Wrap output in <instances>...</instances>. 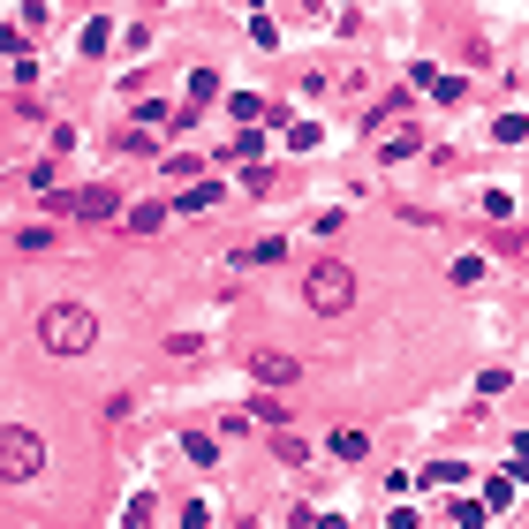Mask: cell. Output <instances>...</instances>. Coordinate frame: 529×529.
<instances>
[{
    "label": "cell",
    "mask_w": 529,
    "mask_h": 529,
    "mask_svg": "<svg viewBox=\"0 0 529 529\" xmlns=\"http://www.w3.org/2000/svg\"><path fill=\"white\" fill-rule=\"evenodd\" d=\"M235 265H280V242H250V250H235Z\"/></svg>",
    "instance_id": "12"
},
{
    "label": "cell",
    "mask_w": 529,
    "mask_h": 529,
    "mask_svg": "<svg viewBox=\"0 0 529 529\" xmlns=\"http://www.w3.org/2000/svg\"><path fill=\"white\" fill-rule=\"evenodd\" d=\"M182 529H212V514L197 507V499H189V507H182Z\"/></svg>",
    "instance_id": "17"
},
{
    "label": "cell",
    "mask_w": 529,
    "mask_h": 529,
    "mask_svg": "<svg viewBox=\"0 0 529 529\" xmlns=\"http://www.w3.org/2000/svg\"><path fill=\"white\" fill-rule=\"evenodd\" d=\"M38 341H46L53 356H84V348L99 341V318H91V303H53L46 318H38Z\"/></svg>",
    "instance_id": "1"
},
{
    "label": "cell",
    "mask_w": 529,
    "mask_h": 529,
    "mask_svg": "<svg viewBox=\"0 0 529 529\" xmlns=\"http://www.w3.org/2000/svg\"><path fill=\"white\" fill-rule=\"evenodd\" d=\"M454 522H461V529H484V522H492V507H484V499H461Z\"/></svg>",
    "instance_id": "14"
},
{
    "label": "cell",
    "mask_w": 529,
    "mask_h": 529,
    "mask_svg": "<svg viewBox=\"0 0 529 529\" xmlns=\"http://www.w3.org/2000/svg\"><path fill=\"white\" fill-rule=\"evenodd\" d=\"M522 257H529V242H522Z\"/></svg>",
    "instance_id": "20"
},
{
    "label": "cell",
    "mask_w": 529,
    "mask_h": 529,
    "mask_svg": "<svg viewBox=\"0 0 529 529\" xmlns=\"http://www.w3.org/2000/svg\"><path fill=\"white\" fill-rule=\"evenodd\" d=\"M295 371H303V363L280 356V348H257V356H250V378H257V386H288Z\"/></svg>",
    "instance_id": "5"
},
{
    "label": "cell",
    "mask_w": 529,
    "mask_h": 529,
    "mask_svg": "<svg viewBox=\"0 0 529 529\" xmlns=\"http://www.w3.org/2000/svg\"><path fill=\"white\" fill-rule=\"evenodd\" d=\"M205 99H220V76H212V69H189V106H205Z\"/></svg>",
    "instance_id": "10"
},
{
    "label": "cell",
    "mask_w": 529,
    "mask_h": 529,
    "mask_svg": "<svg viewBox=\"0 0 529 529\" xmlns=\"http://www.w3.org/2000/svg\"><path fill=\"white\" fill-rule=\"evenodd\" d=\"M416 152V129H378V159H409Z\"/></svg>",
    "instance_id": "6"
},
{
    "label": "cell",
    "mask_w": 529,
    "mask_h": 529,
    "mask_svg": "<svg viewBox=\"0 0 529 529\" xmlns=\"http://www.w3.org/2000/svg\"><path fill=\"white\" fill-rule=\"evenodd\" d=\"M333 454H341V461H363V454H371V439L348 424V431H333Z\"/></svg>",
    "instance_id": "8"
},
{
    "label": "cell",
    "mask_w": 529,
    "mask_h": 529,
    "mask_svg": "<svg viewBox=\"0 0 529 529\" xmlns=\"http://www.w3.org/2000/svg\"><path fill=\"white\" fill-rule=\"evenodd\" d=\"M129 227H137V235H159V227H167V205H137V212H129Z\"/></svg>",
    "instance_id": "11"
},
{
    "label": "cell",
    "mask_w": 529,
    "mask_h": 529,
    "mask_svg": "<svg viewBox=\"0 0 529 529\" xmlns=\"http://www.w3.org/2000/svg\"><path fill=\"white\" fill-rule=\"evenodd\" d=\"M38 469H46V446H38V431L8 424V431H0V477H8V484H31Z\"/></svg>",
    "instance_id": "3"
},
{
    "label": "cell",
    "mask_w": 529,
    "mask_h": 529,
    "mask_svg": "<svg viewBox=\"0 0 529 529\" xmlns=\"http://www.w3.org/2000/svg\"><path fill=\"white\" fill-rule=\"evenodd\" d=\"M220 197H227L220 182H197V189H182V205H174V212H212V205H220Z\"/></svg>",
    "instance_id": "7"
},
{
    "label": "cell",
    "mask_w": 529,
    "mask_h": 529,
    "mask_svg": "<svg viewBox=\"0 0 529 529\" xmlns=\"http://www.w3.org/2000/svg\"><path fill=\"white\" fill-rule=\"evenodd\" d=\"M303 303L325 310V318H341V310L356 303V273H348L341 257H318V265L303 273Z\"/></svg>",
    "instance_id": "2"
},
{
    "label": "cell",
    "mask_w": 529,
    "mask_h": 529,
    "mask_svg": "<svg viewBox=\"0 0 529 529\" xmlns=\"http://www.w3.org/2000/svg\"><path fill=\"white\" fill-rule=\"evenodd\" d=\"M514 461H522V469H529V431H522V439H514Z\"/></svg>",
    "instance_id": "18"
},
{
    "label": "cell",
    "mask_w": 529,
    "mask_h": 529,
    "mask_svg": "<svg viewBox=\"0 0 529 529\" xmlns=\"http://www.w3.org/2000/svg\"><path fill=\"white\" fill-rule=\"evenodd\" d=\"M46 197H53V212H76V220H114L121 212L114 189H46Z\"/></svg>",
    "instance_id": "4"
},
{
    "label": "cell",
    "mask_w": 529,
    "mask_h": 529,
    "mask_svg": "<svg viewBox=\"0 0 529 529\" xmlns=\"http://www.w3.org/2000/svg\"><path fill=\"white\" fill-rule=\"evenodd\" d=\"M522 129H529L522 114H499V121H492V137H499V144H522Z\"/></svg>",
    "instance_id": "16"
},
{
    "label": "cell",
    "mask_w": 529,
    "mask_h": 529,
    "mask_svg": "<svg viewBox=\"0 0 529 529\" xmlns=\"http://www.w3.org/2000/svg\"><path fill=\"white\" fill-rule=\"evenodd\" d=\"M273 454H280V461H295V469H303V461H310V446L295 439V431H280V439H273Z\"/></svg>",
    "instance_id": "15"
},
{
    "label": "cell",
    "mask_w": 529,
    "mask_h": 529,
    "mask_svg": "<svg viewBox=\"0 0 529 529\" xmlns=\"http://www.w3.org/2000/svg\"><path fill=\"white\" fill-rule=\"evenodd\" d=\"M424 484H469V469H461V461H431Z\"/></svg>",
    "instance_id": "13"
},
{
    "label": "cell",
    "mask_w": 529,
    "mask_h": 529,
    "mask_svg": "<svg viewBox=\"0 0 529 529\" xmlns=\"http://www.w3.org/2000/svg\"><path fill=\"white\" fill-rule=\"evenodd\" d=\"M514 492H522V477H492V484H484V507H514Z\"/></svg>",
    "instance_id": "9"
},
{
    "label": "cell",
    "mask_w": 529,
    "mask_h": 529,
    "mask_svg": "<svg viewBox=\"0 0 529 529\" xmlns=\"http://www.w3.org/2000/svg\"><path fill=\"white\" fill-rule=\"evenodd\" d=\"M393 529H424V522H416V514H393Z\"/></svg>",
    "instance_id": "19"
}]
</instances>
